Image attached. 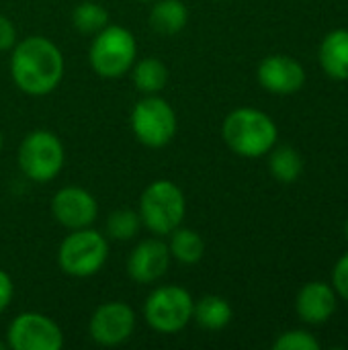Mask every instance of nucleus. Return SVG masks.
I'll return each instance as SVG.
<instances>
[{
	"mask_svg": "<svg viewBox=\"0 0 348 350\" xmlns=\"http://www.w3.org/2000/svg\"><path fill=\"white\" fill-rule=\"evenodd\" d=\"M64 55L59 47L43 37L31 35L14 43L10 55V76L16 88L29 96H45L64 78Z\"/></svg>",
	"mask_w": 348,
	"mask_h": 350,
	"instance_id": "1",
	"label": "nucleus"
},
{
	"mask_svg": "<svg viewBox=\"0 0 348 350\" xmlns=\"http://www.w3.org/2000/svg\"><path fill=\"white\" fill-rule=\"evenodd\" d=\"M222 135L234 154L242 158H260L275 148L279 129L265 111L240 107L224 119Z\"/></svg>",
	"mask_w": 348,
	"mask_h": 350,
	"instance_id": "2",
	"label": "nucleus"
},
{
	"mask_svg": "<svg viewBox=\"0 0 348 350\" xmlns=\"http://www.w3.org/2000/svg\"><path fill=\"white\" fill-rule=\"evenodd\" d=\"M139 219L156 236H168L176 230L187 213V199L183 189L166 178L150 183L139 197Z\"/></svg>",
	"mask_w": 348,
	"mask_h": 350,
	"instance_id": "3",
	"label": "nucleus"
},
{
	"mask_svg": "<svg viewBox=\"0 0 348 350\" xmlns=\"http://www.w3.org/2000/svg\"><path fill=\"white\" fill-rule=\"evenodd\" d=\"M137 59V43L129 29L121 25H107L101 29L88 49L90 68L101 78L125 76Z\"/></svg>",
	"mask_w": 348,
	"mask_h": 350,
	"instance_id": "4",
	"label": "nucleus"
},
{
	"mask_svg": "<svg viewBox=\"0 0 348 350\" xmlns=\"http://www.w3.org/2000/svg\"><path fill=\"white\" fill-rule=\"evenodd\" d=\"M109 256V242L96 230L82 228L72 230L59 244L57 265L59 269L76 279H86L96 275Z\"/></svg>",
	"mask_w": 348,
	"mask_h": 350,
	"instance_id": "5",
	"label": "nucleus"
},
{
	"mask_svg": "<svg viewBox=\"0 0 348 350\" xmlns=\"http://www.w3.org/2000/svg\"><path fill=\"white\" fill-rule=\"evenodd\" d=\"M18 168L23 174L35 183L53 180L66 162L64 144L53 131L35 129L27 133L18 146Z\"/></svg>",
	"mask_w": 348,
	"mask_h": 350,
	"instance_id": "6",
	"label": "nucleus"
},
{
	"mask_svg": "<svg viewBox=\"0 0 348 350\" xmlns=\"http://www.w3.org/2000/svg\"><path fill=\"white\" fill-rule=\"evenodd\" d=\"M195 299L178 285H162L154 289L144 304L148 326L160 334H176L193 320Z\"/></svg>",
	"mask_w": 348,
	"mask_h": 350,
	"instance_id": "7",
	"label": "nucleus"
},
{
	"mask_svg": "<svg viewBox=\"0 0 348 350\" xmlns=\"http://www.w3.org/2000/svg\"><path fill=\"white\" fill-rule=\"evenodd\" d=\"M131 131L148 148H164L176 135V113L168 100L158 94H146L131 111Z\"/></svg>",
	"mask_w": 348,
	"mask_h": 350,
	"instance_id": "8",
	"label": "nucleus"
},
{
	"mask_svg": "<svg viewBox=\"0 0 348 350\" xmlns=\"http://www.w3.org/2000/svg\"><path fill=\"white\" fill-rule=\"evenodd\" d=\"M6 345L12 350H59L64 332L45 314L23 312L8 324Z\"/></svg>",
	"mask_w": 348,
	"mask_h": 350,
	"instance_id": "9",
	"label": "nucleus"
},
{
	"mask_svg": "<svg viewBox=\"0 0 348 350\" xmlns=\"http://www.w3.org/2000/svg\"><path fill=\"white\" fill-rule=\"evenodd\" d=\"M135 330V312L125 301H107L94 310L88 322L90 338L101 347H119Z\"/></svg>",
	"mask_w": 348,
	"mask_h": 350,
	"instance_id": "10",
	"label": "nucleus"
},
{
	"mask_svg": "<svg viewBox=\"0 0 348 350\" xmlns=\"http://www.w3.org/2000/svg\"><path fill=\"white\" fill-rule=\"evenodd\" d=\"M51 213L62 228L72 232V230L90 228L96 221L98 205L96 199L86 189L70 185L53 195Z\"/></svg>",
	"mask_w": 348,
	"mask_h": 350,
	"instance_id": "11",
	"label": "nucleus"
},
{
	"mask_svg": "<svg viewBox=\"0 0 348 350\" xmlns=\"http://www.w3.org/2000/svg\"><path fill=\"white\" fill-rule=\"evenodd\" d=\"M168 244L158 238L142 240L127 258V275L139 285H150L160 281L170 267Z\"/></svg>",
	"mask_w": 348,
	"mask_h": 350,
	"instance_id": "12",
	"label": "nucleus"
},
{
	"mask_svg": "<svg viewBox=\"0 0 348 350\" xmlns=\"http://www.w3.org/2000/svg\"><path fill=\"white\" fill-rule=\"evenodd\" d=\"M256 76H258L260 86L267 92L283 94V96L295 94L306 84L304 66L297 59H293L291 55H283V53L265 57L258 66Z\"/></svg>",
	"mask_w": 348,
	"mask_h": 350,
	"instance_id": "13",
	"label": "nucleus"
},
{
	"mask_svg": "<svg viewBox=\"0 0 348 350\" xmlns=\"http://www.w3.org/2000/svg\"><path fill=\"white\" fill-rule=\"evenodd\" d=\"M295 310L302 322L318 326L326 324L336 312V291L332 285L322 281H312L304 285L295 299Z\"/></svg>",
	"mask_w": 348,
	"mask_h": 350,
	"instance_id": "14",
	"label": "nucleus"
},
{
	"mask_svg": "<svg viewBox=\"0 0 348 350\" xmlns=\"http://www.w3.org/2000/svg\"><path fill=\"white\" fill-rule=\"evenodd\" d=\"M320 66L334 80H348V29H336L322 39Z\"/></svg>",
	"mask_w": 348,
	"mask_h": 350,
	"instance_id": "15",
	"label": "nucleus"
},
{
	"mask_svg": "<svg viewBox=\"0 0 348 350\" xmlns=\"http://www.w3.org/2000/svg\"><path fill=\"white\" fill-rule=\"evenodd\" d=\"M148 21L156 33L176 35L187 27L189 10L183 0H154Z\"/></svg>",
	"mask_w": 348,
	"mask_h": 350,
	"instance_id": "16",
	"label": "nucleus"
},
{
	"mask_svg": "<svg viewBox=\"0 0 348 350\" xmlns=\"http://www.w3.org/2000/svg\"><path fill=\"white\" fill-rule=\"evenodd\" d=\"M234 318V310L228 304V299L219 295H205L199 301H195L193 308V320L205 328V330H224Z\"/></svg>",
	"mask_w": 348,
	"mask_h": 350,
	"instance_id": "17",
	"label": "nucleus"
},
{
	"mask_svg": "<svg viewBox=\"0 0 348 350\" xmlns=\"http://www.w3.org/2000/svg\"><path fill=\"white\" fill-rule=\"evenodd\" d=\"M168 240V250L170 256L183 265H197L203 254H205V242L199 236V232L191 230V228H183L178 226L176 230H172Z\"/></svg>",
	"mask_w": 348,
	"mask_h": 350,
	"instance_id": "18",
	"label": "nucleus"
},
{
	"mask_svg": "<svg viewBox=\"0 0 348 350\" xmlns=\"http://www.w3.org/2000/svg\"><path fill=\"white\" fill-rule=\"evenodd\" d=\"M129 72H131L133 84L144 94H158L160 90H164L168 82V68L158 57H144L135 62Z\"/></svg>",
	"mask_w": 348,
	"mask_h": 350,
	"instance_id": "19",
	"label": "nucleus"
},
{
	"mask_svg": "<svg viewBox=\"0 0 348 350\" xmlns=\"http://www.w3.org/2000/svg\"><path fill=\"white\" fill-rule=\"evenodd\" d=\"M269 170L281 183H295L302 176L304 160L291 146H281L269 152Z\"/></svg>",
	"mask_w": 348,
	"mask_h": 350,
	"instance_id": "20",
	"label": "nucleus"
},
{
	"mask_svg": "<svg viewBox=\"0 0 348 350\" xmlns=\"http://www.w3.org/2000/svg\"><path fill=\"white\" fill-rule=\"evenodd\" d=\"M72 23L82 35H96L101 29L109 25V12L103 4L94 0H84L76 4L72 12Z\"/></svg>",
	"mask_w": 348,
	"mask_h": 350,
	"instance_id": "21",
	"label": "nucleus"
},
{
	"mask_svg": "<svg viewBox=\"0 0 348 350\" xmlns=\"http://www.w3.org/2000/svg\"><path fill=\"white\" fill-rule=\"evenodd\" d=\"M142 228V219L137 211L131 209H117L107 217V236L117 242H127L137 236Z\"/></svg>",
	"mask_w": 348,
	"mask_h": 350,
	"instance_id": "22",
	"label": "nucleus"
},
{
	"mask_svg": "<svg viewBox=\"0 0 348 350\" xmlns=\"http://www.w3.org/2000/svg\"><path fill=\"white\" fill-rule=\"evenodd\" d=\"M275 350H318L320 349V342L306 330H289V332H283L275 345Z\"/></svg>",
	"mask_w": 348,
	"mask_h": 350,
	"instance_id": "23",
	"label": "nucleus"
},
{
	"mask_svg": "<svg viewBox=\"0 0 348 350\" xmlns=\"http://www.w3.org/2000/svg\"><path fill=\"white\" fill-rule=\"evenodd\" d=\"M332 287H334L336 295H340L343 299L348 301V252L336 262V267L332 271Z\"/></svg>",
	"mask_w": 348,
	"mask_h": 350,
	"instance_id": "24",
	"label": "nucleus"
},
{
	"mask_svg": "<svg viewBox=\"0 0 348 350\" xmlns=\"http://www.w3.org/2000/svg\"><path fill=\"white\" fill-rule=\"evenodd\" d=\"M14 43H16V29L8 16L0 14V51L12 49Z\"/></svg>",
	"mask_w": 348,
	"mask_h": 350,
	"instance_id": "25",
	"label": "nucleus"
},
{
	"mask_svg": "<svg viewBox=\"0 0 348 350\" xmlns=\"http://www.w3.org/2000/svg\"><path fill=\"white\" fill-rule=\"evenodd\" d=\"M12 293H14V285H12V279L6 271L0 269V314L10 306L12 301Z\"/></svg>",
	"mask_w": 348,
	"mask_h": 350,
	"instance_id": "26",
	"label": "nucleus"
},
{
	"mask_svg": "<svg viewBox=\"0 0 348 350\" xmlns=\"http://www.w3.org/2000/svg\"><path fill=\"white\" fill-rule=\"evenodd\" d=\"M2 144H4V142H2V131H0V152H2Z\"/></svg>",
	"mask_w": 348,
	"mask_h": 350,
	"instance_id": "27",
	"label": "nucleus"
},
{
	"mask_svg": "<svg viewBox=\"0 0 348 350\" xmlns=\"http://www.w3.org/2000/svg\"><path fill=\"white\" fill-rule=\"evenodd\" d=\"M345 234H347V240H348V219H347V226H345Z\"/></svg>",
	"mask_w": 348,
	"mask_h": 350,
	"instance_id": "28",
	"label": "nucleus"
},
{
	"mask_svg": "<svg viewBox=\"0 0 348 350\" xmlns=\"http://www.w3.org/2000/svg\"><path fill=\"white\" fill-rule=\"evenodd\" d=\"M0 350H4V342H0Z\"/></svg>",
	"mask_w": 348,
	"mask_h": 350,
	"instance_id": "29",
	"label": "nucleus"
},
{
	"mask_svg": "<svg viewBox=\"0 0 348 350\" xmlns=\"http://www.w3.org/2000/svg\"><path fill=\"white\" fill-rule=\"evenodd\" d=\"M139 2H154V0H139Z\"/></svg>",
	"mask_w": 348,
	"mask_h": 350,
	"instance_id": "30",
	"label": "nucleus"
}]
</instances>
